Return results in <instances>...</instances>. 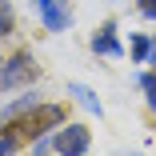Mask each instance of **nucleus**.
<instances>
[{"mask_svg":"<svg viewBox=\"0 0 156 156\" xmlns=\"http://www.w3.org/2000/svg\"><path fill=\"white\" fill-rule=\"evenodd\" d=\"M68 96H76V104L80 108H88V112H96V116H104V104H100V96H96V92H92L88 84H68Z\"/></svg>","mask_w":156,"mask_h":156,"instance_id":"0eeeda50","label":"nucleus"},{"mask_svg":"<svg viewBox=\"0 0 156 156\" xmlns=\"http://www.w3.org/2000/svg\"><path fill=\"white\" fill-rule=\"evenodd\" d=\"M136 4H140V0H136Z\"/></svg>","mask_w":156,"mask_h":156,"instance_id":"4468645a","label":"nucleus"},{"mask_svg":"<svg viewBox=\"0 0 156 156\" xmlns=\"http://www.w3.org/2000/svg\"><path fill=\"white\" fill-rule=\"evenodd\" d=\"M136 8H140V16H148V20H156V0H140Z\"/></svg>","mask_w":156,"mask_h":156,"instance_id":"9b49d317","label":"nucleus"},{"mask_svg":"<svg viewBox=\"0 0 156 156\" xmlns=\"http://www.w3.org/2000/svg\"><path fill=\"white\" fill-rule=\"evenodd\" d=\"M60 124H64V104H60V100H40L32 112H24V116L12 124V128H16V132L28 140V144H32L36 136H48V132H56Z\"/></svg>","mask_w":156,"mask_h":156,"instance_id":"f257e3e1","label":"nucleus"},{"mask_svg":"<svg viewBox=\"0 0 156 156\" xmlns=\"http://www.w3.org/2000/svg\"><path fill=\"white\" fill-rule=\"evenodd\" d=\"M136 84H140V92H144V104L156 112V72H140Z\"/></svg>","mask_w":156,"mask_h":156,"instance_id":"1a4fd4ad","label":"nucleus"},{"mask_svg":"<svg viewBox=\"0 0 156 156\" xmlns=\"http://www.w3.org/2000/svg\"><path fill=\"white\" fill-rule=\"evenodd\" d=\"M36 104H40V92H36V88H20V96L0 108V128H12V124H16L24 112H32Z\"/></svg>","mask_w":156,"mask_h":156,"instance_id":"423d86ee","label":"nucleus"},{"mask_svg":"<svg viewBox=\"0 0 156 156\" xmlns=\"http://www.w3.org/2000/svg\"><path fill=\"white\" fill-rule=\"evenodd\" d=\"M128 48H132V64H148V56H152V36L132 32V36H128Z\"/></svg>","mask_w":156,"mask_h":156,"instance_id":"6e6552de","label":"nucleus"},{"mask_svg":"<svg viewBox=\"0 0 156 156\" xmlns=\"http://www.w3.org/2000/svg\"><path fill=\"white\" fill-rule=\"evenodd\" d=\"M152 72H156V68H152Z\"/></svg>","mask_w":156,"mask_h":156,"instance_id":"2eb2a0df","label":"nucleus"},{"mask_svg":"<svg viewBox=\"0 0 156 156\" xmlns=\"http://www.w3.org/2000/svg\"><path fill=\"white\" fill-rule=\"evenodd\" d=\"M92 148V128L88 124H60L52 132V152L60 156H84Z\"/></svg>","mask_w":156,"mask_h":156,"instance_id":"7ed1b4c3","label":"nucleus"},{"mask_svg":"<svg viewBox=\"0 0 156 156\" xmlns=\"http://www.w3.org/2000/svg\"><path fill=\"white\" fill-rule=\"evenodd\" d=\"M12 28H16V16H12V8H8V0H0V40H8Z\"/></svg>","mask_w":156,"mask_h":156,"instance_id":"9d476101","label":"nucleus"},{"mask_svg":"<svg viewBox=\"0 0 156 156\" xmlns=\"http://www.w3.org/2000/svg\"><path fill=\"white\" fill-rule=\"evenodd\" d=\"M148 64L156 68V36H152V56H148Z\"/></svg>","mask_w":156,"mask_h":156,"instance_id":"f8f14e48","label":"nucleus"},{"mask_svg":"<svg viewBox=\"0 0 156 156\" xmlns=\"http://www.w3.org/2000/svg\"><path fill=\"white\" fill-rule=\"evenodd\" d=\"M92 52H96V56H112V60L124 56V44H120V32H116V20H104L96 32H92Z\"/></svg>","mask_w":156,"mask_h":156,"instance_id":"39448f33","label":"nucleus"},{"mask_svg":"<svg viewBox=\"0 0 156 156\" xmlns=\"http://www.w3.org/2000/svg\"><path fill=\"white\" fill-rule=\"evenodd\" d=\"M32 8H36V16L48 32H68L72 28V8L64 0H32Z\"/></svg>","mask_w":156,"mask_h":156,"instance_id":"20e7f679","label":"nucleus"},{"mask_svg":"<svg viewBox=\"0 0 156 156\" xmlns=\"http://www.w3.org/2000/svg\"><path fill=\"white\" fill-rule=\"evenodd\" d=\"M0 72H4V60H0Z\"/></svg>","mask_w":156,"mask_h":156,"instance_id":"ddd939ff","label":"nucleus"},{"mask_svg":"<svg viewBox=\"0 0 156 156\" xmlns=\"http://www.w3.org/2000/svg\"><path fill=\"white\" fill-rule=\"evenodd\" d=\"M32 80H36V56L32 52H12L4 60V72H0V92L32 88Z\"/></svg>","mask_w":156,"mask_h":156,"instance_id":"f03ea898","label":"nucleus"}]
</instances>
